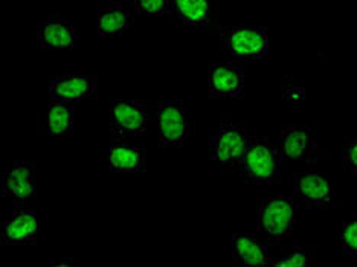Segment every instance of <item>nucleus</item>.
<instances>
[{
  "label": "nucleus",
  "instance_id": "1",
  "mask_svg": "<svg viewBox=\"0 0 357 267\" xmlns=\"http://www.w3.org/2000/svg\"><path fill=\"white\" fill-rule=\"evenodd\" d=\"M281 155L267 137L252 136L248 139L241 162L243 177L252 185H267L278 181Z\"/></svg>",
  "mask_w": 357,
  "mask_h": 267
},
{
  "label": "nucleus",
  "instance_id": "2",
  "mask_svg": "<svg viewBox=\"0 0 357 267\" xmlns=\"http://www.w3.org/2000/svg\"><path fill=\"white\" fill-rule=\"evenodd\" d=\"M220 45L235 61H263L267 55L269 36L266 28L226 26L220 31Z\"/></svg>",
  "mask_w": 357,
  "mask_h": 267
},
{
  "label": "nucleus",
  "instance_id": "3",
  "mask_svg": "<svg viewBox=\"0 0 357 267\" xmlns=\"http://www.w3.org/2000/svg\"><path fill=\"white\" fill-rule=\"evenodd\" d=\"M295 205L289 197H269L259 205L257 215L258 232L271 240L289 237L295 224Z\"/></svg>",
  "mask_w": 357,
  "mask_h": 267
},
{
  "label": "nucleus",
  "instance_id": "4",
  "mask_svg": "<svg viewBox=\"0 0 357 267\" xmlns=\"http://www.w3.org/2000/svg\"><path fill=\"white\" fill-rule=\"evenodd\" d=\"M248 139L249 137L243 128L229 123H222L211 139L208 151L209 159L229 169L241 167Z\"/></svg>",
  "mask_w": 357,
  "mask_h": 267
},
{
  "label": "nucleus",
  "instance_id": "5",
  "mask_svg": "<svg viewBox=\"0 0 357 267\" xmlns=\"http://www.w3.org/2000/svg\"><path fill=\"white\" fill-rule=\"evenodd\" d=\"M147 127V112L144 104L135 100L110 101L112 141L133 139Z\"/></svg>",
  "mask_w": 357,
  "mask_h": 267
},
{
  "label": "nucleus",
  "instance_id": "6",
  "mask_svg": "<svg viewBox=\"0 0 357 267\" xmlns=\"http://www.w3.org/2000/svg\"><path fill=\"white\" fill-rule=\"evenodd\" d=\"M159 142L168 148H181L186 132L188 118L182 101H162L158 106Z\"/></svg>",
  "mask_w": 357,
  "mask_h": 267
},
{
  "label": "nucleus",
  "instance_id": "7",
  "mask_svg": "<svg viewBox=\"0 0 357 267\" xmlns=\"http://www.w3.org/2000/svg\"><path fill=\"white\" fill-rule=\"evenodd\" d=\"M2 192L14 204H26L37 194L36 167L28 160L14 162L2 177Z\"/></svg>",
  "mask_w": 357,
  "mask_h": 267
},
{
  "label": "nucleus",
  "instance_id": "8",
  "mask_svg": "<svg viewBox=\"0 0 357 267\" xmlns=\"http://www.w3.org/2000/svg\"><path fill=\"white\" fill-rule=\"evenodd\" d=\"M295 197L307 208H327L333 201V190L328 177L316 169L299 173L294 185Z\"/></svg>",
  "mask_w": 357,
  "mask_h": 267
},
{
  "label": "nucleus",
  "instance_id": "9",
  "mask_svg": "<svg viewBox=\"0 0 357 267\" xmlns=\"http://www.w3.org/2000/svg\"><path fill=\"white\" fill-rule=\"evenodd\" d=\"M243 72L235 63H215L209 68L208 96L213 100H228L243 91Z\"/></svg>",
  "mask_w": 357,
  "mask_h": 267
},
{
  "label": "nucleus",
  "instance_id": "10",
  "mask_svg": "<svg viewBox=\"0 0 357 267\" xmlns=\"http://www.w3.org/2000/svg\"><path fill=\"white\" fill-rule=\"evenodd\" d=\"M40 222L34 211L29 209H14L10 220L0 228V240L3 245L28 246L37 240Z\"/></svg>",
  "mask_w": 357,
  "mask_h": 267
},
{
  "label": "nucleus",
  "instance_id": "11",
  "mask_svg": "<svg viewBox=\"0 0 357 267\" xmlns=\"http://www.w3.org/2000/svg\"><path fill=\"white\" fill-rule=\"evenodd\" d=\"M96 91V77L84 74H69L56 77L51 81L50 95L56 101H77L87 100Z\"/></svg>",
  "mask_w": 357,
  "mask_h": 267
},
{
  "label": "nucleus",
  "instance_id": "12",
  "mask_svg": "<svg viewBox=\"0 0 357 267\" xmlns=\"http://www.w3.org/2000/svg\"><path fill=\"white\" fill-rule=\"evenodd\" d=\"M37 45L52 51L70 49L74 46V29L60 15H51L37 26Z\"/></svg>",
  "mask_w": 357,
  "mask_h": 267
},
{
  "label": "nucleus",
  "instance_id": "13",
  "mask_svg": "<svg viewBox=\"0 0 357 267\" xmlns=\"http://www.w3.org/2000/svg\"><path fill=\"white\" fill-rule=\"evenodd\" d=\"M316 150V137L307 127H287L281 135L280 155L287 160H307Z\"/></svg>",
  "mask_w": 357,
  "mask_h": 267
},
{
  "label": "nucleus",
  "instance_id": "14",
  "mask_svg": "<svg viewBox=\"0 0 357 267\" xmlns=\"http://www.w3.org/2000/svg\"><path fill=\"white\" fill-rule=\"evenodd\" d=\"M232 254L234 266L243 267H259L271 266V257L267 249L250 234H238L232 237Z\"/></svg>",
  "mask_w": 357,
  "mask_h": 267
},
{
  "label": "nucleus",
  "instance_id": "15",
  "mask_svg": "<svg viewBox=\"0 0 357 267\" xmlns=\"http://www.w3.org/2000/svg\"><path fill=\"white\" fill-rule=\"evenodd\" d=\"M133 25V15L121 2L109 3L98 14V34L104 38L123 36Z\"/></svg>",
  "mask_w": 357,
  "mask_h": 267
},
{
  "label": "nucleus",
  "instance_id": "16",
  "mask_svg": "<svg viewBox=\"0 0 357 267\" xmlns=\"http://www.w3.org/2000/svg\"><path fill=\"white\" fill-rule=\"evenodd\" d=\"M107 162L113 173H144L147 165V153L142 148L112 147Z\"/></svg>",
  "mask_w": 357,
  "mask_h": 267
},
{
  "label": "nucleus",
  "instance_id": "17",
  "mask_svg": "<svg viewBox=\"0 0 357 267\" xmlns=\"http://www.w3.org/2000/svg\"><path fill=\"white\" fill-rule=\"evenodd\" d=\"M172 13L186 26H206L211 22L209 0H172Z\"/></svg>",
  "mask_w": 357,
  "mask_h": 267
},
{
  "label": "nucleus",
  "instance_id": "18",
  "mask_svg": "<svg viewBox=\"0 0 357 267\" xmlns=\"http://www.w3.org/2000/svg\"><path fill=\"white\" fill-rule=\"evenodd\" d=\"M46 127L52 136H68L74 127V113L70 104L52 100L46 113Z\"/></svg>",
  "mask_w": 357,
  "mask_h": 267
},
{
  "label": "nucleus",
  "instance_id": "19",
  "mask_svg": "<svg viewBox=\"0 0 357 267\" xmlns=\"http://www.w3.org/2000/svg\"><path fill=\"white\" fill-rule=\"evenodd\" d=\"M307 264V252L301 247H291L281 257L271 261L273 267H299Z\"/></svg>",
  "mask_w": 357,
  "mask_h": 267
},
{
  "label": "nucleus",
  "instance_id": "20",
  "mask_svg": "<svg viewBox=\"0 0 357 267\" xmlns=\"http://www.w3.org/2000/svg\"><path fill=\"white\" fill-rule=\"evenodd\" d=\"M133 8L141 14L172 13V0H133Z\"/></svg>",
  "mask_w": 357,
  "mask_h": 267
},
{
  "label": "nucleus",
  "instance_id": "21",
  "mask_svg": "<svg viewBox=\"0 0 357 267\" xmlns=\"http://www.w3.org/2000/svg\"><path fill=\"white\" fill-rule=\"evenodd\" d=\"M342 246L347 255L357 257V220L342 224Z\"/></svg>",
  "mask_w": 357,
  "mask_h": 267
},
{
  "label": "nucleus",
  "instance_id": "22",
  "mask_svg": "<svg viewBox=\"0 0 357 267\" xmlns=\"http://www.w3.org/2000/svg\"><path fill=\"white\" fill-rule=\"evenodd\" d=\"M342 165L348 173H357V137L348 141L342 150Z\"/></svg>",
  "mask_w": 357,
  "mask_h": 267
}]
</instances>
